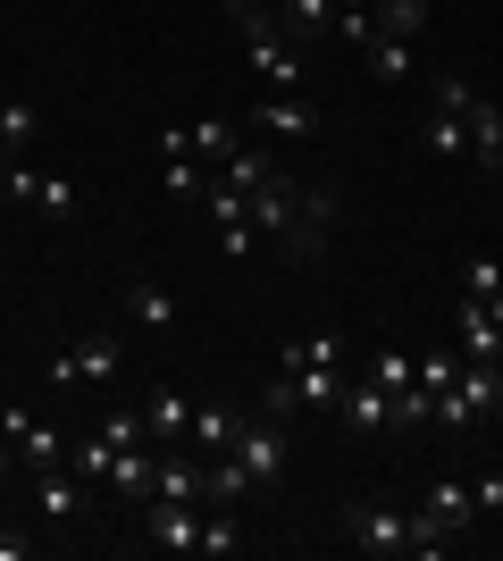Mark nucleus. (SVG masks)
<instances>
[{
  "mask_svg": "<svg viewBox=\"0 0 503 561\" xmlns=\"http://www.w3.org/2000/svg\"><path fill=\"white\" fill-rule=\"evenodd\" d=\"M277 377L302 394V411H335V402H344V386H353V369H344V344H335L328 328H319V335H294L286 360H277Z\"/></svg>",
  "mask_w": 503,
  "mask_h": 561,
  "instance_id": "1",
  "label": "nucleus"
},
{
  "mask_svg": "<svg viewBox=\"0 0 503 561\" xmlns=\"http://www.w3.org/2000/svg\"><path fill=\"white\" fill-rule=\"evenodd\" d=\"M227 461H243V478H252V486H277V478H286V461H294L286 420H268V411H243V427H236V445H227Z\"/></svg>",
  "mask_w": 503,
  "mask_h": 561,
  "instance_id": "2",
  "label": "nucleus"
},
{
  "mask_svg": "<svg viewBox=\"0 0 503 561\" xmlns=\"http://www.w3.org/2000/svg\"><path fill=\"white\" fill-rule=\"evenodd\" d=\"M344 537H353L361 553L411 561V512H395V503H344Z\"/></svg>",
  "mask_w": 503,
  "mask_h": 561,
  "instance_id": "3",
  "label": "nucleus"
},
{
  "mask_svg": "<svg viewBox=\"0 0 503 561\" xmlns=\"http://www.w3.org/2000/svg\"><path fill=\"white\" fill-rule=\"evenodd\" d=\"M335 420H344V436H353V445H378V436H395V394H386V386H369V377L353 369V386H344V402H335Z\"/></svg>",
  "mask_w": 503,
  "mask_h": 561,
  "instance_id": "4",
  "label": "nucleus"
},
{
  "mask_svg": "<svg viewBox=\"0 0 503 561\" xmlns=\"http://www.w3.org/2000/svg\"><path fill=\"white\" fill-rule=\"evenodd\" d=\"M135 519H144V545H160V553H193L202 545V503L151 494V503H135Z\"/></svg>",
  "mask_w": 503,
  "mask_h": 561,
  "instance_id": "5",
  "label": "nucleus"
},
{
  "mask_svg": "<svg viewBox=\"0 0 503 561\" xmlns=\"http://www.w3.org/2000/svg\"><path fill=\"white\" fill-rule=\"evenodd\" d=\"M328 227H335V193L302 185V193H294V227H286L277 252H286V260H319V252H328Z\"/></svg>",
  "mask_w": 503,
  "mask_h": 561,
  "instance_id": "6",
  "label": "nucleus"
},
{
  "mask_svg": "<svg viewBox=\"0 0 503 561\" xmlns=\"http://www.w3.org/2000/svg\"><path fill=\"white\" fill-rule=\"evenodd\" d=\"M110 377H118V335H76L68 352H59V360H50V386H110Z\"/></svg>",
  "mask_w": 503,
  "mask_h": 561,
  "instance_id": "7",
  "label": "nucleus"
},
{
  "mask_svg": "<svg viewBox=\"0 0 503 561\" xmlns=\"http://www.w3.org/2000/svg\"><path fill=\"white\" fill-rule=\"evenodd\" d=\"M0 436H9V453H18V461H34V469H59V461H68V436H59V427H43L34 411H18V402H0Z\"/></svg>",
  "mask_w": 503,
  "mask_h": 561,
  "instance_id": "8",
  "label": "nucleus"
},
{
  "mask_svg": "<svg viewBox=\"0 0 503 561\" xmlns=\"http://www.w3.org/2000/svg\"><path fill=\"white\" fill-rule=\"evenodd\" d=\"M43 519L50 528H84V519H93V478H76L68 461L43 469Z\"/></svg>",
  "mask_w": 503,
  "mask_h": 561,
  "instance_id": "9",
  "label": "nucleus"
},
{
  "mask_svg": "<svg viewBox=\"0 0 503 561\" xmlns=\"http://www.w3.org/2000/svg\"><path fill=\"white\" fill-rule=\"evenodd\" d=\"M311 126H319L311 93H261L252 101V135H311Z\"/></svg>",
  "mask_w": 503,
  "mask_h": 561,
  "instance_id": "10",
  "label": "nucleus"
},
{
  "mask_svg": "<svg viewBox=\"0 0 503 561\" xmlns=\"http://www.w3.org/2000/svg\"><path fill=\"white\" fill-rule=\"evenodd\" d=\"M454 335H461V360H495V352H503V328H495V310H487L479 302V294H461V302H454Z\"/></svg>",
  "mask_w": 503,
  "mask_h": 561,
  "instance_id": "11",
  "label": "nucleus"
},
{
  "mask_svg": "<svg viewBox=\"0 0 503 561\" xmlns=\"http://www.w3.org/2000/svg\"><path fill=\"white\" fill-rule=\"evenodd\" d=\"M294 193H302V185H294V176H277V168L252 185V227H261L268 243H286V227H294Z\"/></svg>",
  "mask_w": 503,
  "mask_h": 561,
  "instance_id": "12",
  "label": "nucleus"
},
{
  "mask_svg": "<svg viewBox=\"0 0 503 561\" xmlns=\"http://www.w3.org/2000/svg\"><path fill=\"white\" fill-rule=\"evenodd\" d=\"M236 427H243V411H236V402H193V427H185V445L202 453V461H218V453L236 445Z\"/></svg>",
  "mask_w": 503,
  "mask_h": 561,
  "instance_id": "13",
  "label": "nucleus"
},
{
  "mask_svg": "<svg viewBox=\"0 0 503 561\" xmlns=\"http://www.w3.org/2000/svg\"><path fill=\"white\" fill-rule=\"evenodd\" d=\"M126 319H135V328H151V335H168L176 319H185V302H176L160 277H135V285H126Z\"/></svg>",
  "mask_w": 503,
  "mask_h": 561,
  "instance_id": "14",
  "label": "nucleus"
},
{
  "mask_svg": "<svg viewBox=\"0 0 503 561\" xmlns=\"http://www.w3.org/2000/svg\"><path fill=\"white\" fill-rule=\"evenodd\" d=\"M268 18H277V34H286V43L311 50L319 34H335V0H277Z\"/></svg>",
  "mask_w": 503,
  "mask_h": 561,
  "instance_id": "15",
  "label": "nucleus"
},
{
  "mask_svg": "<svg viewBox=\"0 0 503 561\" xmlns=\"http://www.w3.org/2000/svg\"><path fill=\"white\" fill-rule=\"evenodd\" d=\"M470 110H479V101H470ZM420 151H428V160H470V117H461V110H428Z\"/></svg>",
  "mask_w": 503,
  "mask_h": 561,
  "instance_id": "16",
  "label": "nucleus"
},
{
  "mask_svg": "<svg viewBox=\"0 0 503 561\" xmlns=\"http://www.w3.org/2000/svg\"><path fill=\"white\" fill-rule=\"evenodd\" d=\"M243 519H236V503H202V545H193V553L202 561H227V553H243Z\"/></svg>",
  "mask_w": 503,
  "mask_h": 561,
  "instance_id": "17",
  "label": "nucleus"
},
{
  "mask_svg": "<svg viewBox=\"0 0 503 561\" xmlns=\"http://www.w3.org/2000/svg\"><path fill=\"white\" fill-rule=\"evenodd\" d=\"M144 427H151V445H185V427H193V402L176 394V386H160V394L144 402Z\"/></svg>",
  "mask_w": 503,
  "mask_h": 561,
  "instance_id": "18",
  "label": "nucleus"
},
{
  "mask_svg": "<svg viewBox=\"0 0 503 561\" xmlns=\"http://www.w3.org/2000/svg\"><path fill=\"white\" fill-rule=\"evenodd\" d=\"M420 512H436L454 537H470V528H479V503H470V486H454V478H436V486L420 494Z\"/></svg>",
  "mask_w": 503,
  "mask_h": 561,
  "instance_id": "19",
  "label": "nucleus"
},
{
  "mask_svg": "<svg viewBox=\"0 0 503 561\" xmlns=\"http://www.w3.org/2000/svg\"><path fill=\"white\" fill-rule=\"evenodd\" d=\"M470 168H487V176L503 168V110L487 93H479V110H470Z\"/></svg>",
  "mask_w": 503,
  "mask_h": 561,
  "instance_id": "20",
  "label": "nucleus"
},
{
  "mask_svg": "<svg viewBox=\"0 0 503 561\" xmlns=\"http://www.w3.org/2000/svg\"><path fill=\"white\" fill-rule=\"evenodd\" d=\"M369 18H378V34H395V43H420L428 34V0H369Z\"/></svg>",
  "mask_w": 503,
  "mask_h": 561,
  "instance_id": "21",
  "label": "nucleus"
},
{
  "mask_svg": "<svg viewBox=\"0 0 503 561\" xmlns=\"http://www.w3.org/2000/svg\"><path fill=\"white\" fill-rule=\"evenodd\" d=\"M193 210L210 218V227H236V218H252V193H243V185H227V176L210 168V185H202V202H193Z\"/></svg>",
  "mask_w": 503,
  "mask_h": 561,
  "instance_id": "22",
  "label": "nucleus"
},
{
  "mask_svg": "<svg viewBox=\"0 0 503 561\" xmlns=\"http://www.w3.org/2000/svg\"><path fill=\"white\" fill-rule=\"evenodd\" d=\"M151 453L135 445V453H118V461H110V478H101V486H118V503H151Z\"/></svg>",
  "mask_w": 503,
  "mask_h": 561,
  "instance_id": "23",
  "label": "nucleus"
},
{
  "mask_svg": "<svg viewBox=\"0 0 503 561\" xmlns=\"http://www.w3.org/2000/svg\"><path fill=\"white\" fill-rule=\"evenodd\" d=\"M185 142H193V160H202V168H218L227 151H236V117H193Z\"/></svg>",
  "mask_w": 503,
  "mask_h": 561,
  "instance_id": "24",
  "label": "nucleus"
},
{
  "mask_svg": "<svg viewBox=\"0 0 503 561\" xmlns=\"http://www.w3.org/2000/svg\"><path fill=\"white\" fill-rule=\"evenodd\" d=\"M361 59H369V76H378V84H403V76H411V43H395V34H369V43H361Z\"/></svg>",
  "mask_w": 503,
  "mask_h": 561,
  "instance_id": "25",
  "label": "nucleus"
},
{
  "mask_svg": "<svg viewBox=\"0 0 503 561\" xmlns=\"http://www.w3.org/2000/svg\"><path fill=\"white\" fill-rule=\"evenodd\" d=\"M454 369H461V352H411V386L428 394V411H436V394L454 386Z\"/></svg>",
  "mask_w": 503,
  "mask_h": 561,
  "instance_id": "26",
  "label": "nucleus"
},
{
  "mask_svg": "<svg viewBox=\"0 0 503 561\" xmlns=\"http://www.w3.org/2000/svg\"><path fill=\"white\" fill-rule=\"evenodd\" d=\"M361 377H369V386H386V394H411V352H369V360H361Z\"/></svg>",
  "mask_w": 503,
  "mask_h": 561,
  "instance_id": "27",
  "label": "nucleus"
},
{
  "mask_svg": "<svg viewBox=\"0 0 503 561\" xmlns=\"http://www.w3.org/2000/svg\"><path fill=\"white\" fill-rule=\"evenodd\" d=\"M243 494H252L243 461H227V453H218V461H210V486H202V503H243Z\"/></svg>",
  "mask_w": 503,
  "mask_h": 561,
  "instance_id": "28",
  "label": "nucleus"
},
{
  "mask_svg": "<svg viewBox=\"0 0 503 561\" xmlns=\"http://www.w3.org/2000/svg\"><path fill=\"white\" fill-rule=\"evenodd\" d=\"M34 210L43 218H76V185L68 176H34Z\"/></svg>",
  "mask_w": 503,
  "mask_h": 561,
  "instance_id": "29",
  "label": "nucleus"
},
{
  "mask_svg": "<svg viewBox=\"0 0 503 561\" xmlns=\"http://www.w3.org/2000/svg\"><path fill=\"white\" fill-rule=\"evenodd\" d=\"M25 135H34V110H25V101H0V151H18Z\"/></svg>",
  "mask_w": 503,
  "mask_h": 561,
  "instance_id": "30",
  "label": "nucleus"
},
{
  "mask_svg": "<svg viewBox=\"0 0 503 561\" xmlns=\"http://www.w3.org/2000/svg\"><path fill=\"white\" fill-rule=\"evenodd\" d=\"M101 436H110V445H118V453H135V445H151V427H144V411H118V420L101 427Z\"/></svg>",
  "mask_w": 503,
  "mask_h": 561,
  "instance_id": "31",
  "label": "nucleus"
},
{
  "mask_svg": "<svg viewBox=\"0 0 503 561\" xmlns=\"http://www.w3.org/2000/svg\"><path fill=\"white\" fill-rule=\"evenodd\" d=\"M252 234H261V227H252V218H236V227H210V243H218L227 260H252Z\"/></svg>",
  "mask_w": 503,
  "mask_h": 561,
  "instance_id": "32",
  "label": "nucleus"
},
{
  "mask_svg": "<svg viewBox=\"0 0 503 561\" xmlns=\"http://www.w3.org/2000/svg\"><path fill=\"white\" fill-rule=\"evenodd\" d=\"M252 411H268V420H294V411H302V394H294L286 377H268V394L252 402Z\"/></svg>",
  "mask_w": 503,
  "mask_h": 561,
  "instance_id": "33",
  "label": "nucleus"
},
{
  "mask_svg": "<svg viewBox=\"0 0 503 561\" xmlns=\"http://www.w3.org/2000/svg\"><path fill=\"white\" fill-rule=\"evenodd\" d=\"M503 285V260H470V268H461V294H495Z\"/></svg>",
  "mask_w": 503,
  "mask_h": 561,
  "instance_id": "34",
  "label": "nucleus"
},
{
  "mask_svg": "<svg viewBox=\"0 0 503 561\" xmlns=\"http://www.w3.org/2000/svg\"><path fill=\"white\" fill-rule=\"evenodd\" d=\"M470 503H479V519H495V512H503V469H487L479 486H470Z\"/></svg>",
  "mask_w": 503,
  "mask_h": 561,
  "instance_id": "35",
  "label": "nucleus"
},
{
  "mask_svg": "<svg viewBox=\"0 0 503 561\" xmlns=\"http://www.w3.org/2000/svg\"><path fill=\"white\" fill-rule=\"evenodd\" d=\"M25 553H34V545H25V537H9V528H0V561H25Z\"/></svg>",
  "mask_w": 503,
  "mask_h": 561,
  "instance_id": "36",
  "label": "nucleus"
},
{
  "mask_svg": "<svg viewBox=\"0 0 503 561\" xmlns=\"http://www.w3.org/2000/svg\"><path fill=\"white\" fill-rule=\"evenodd\" d=\"M252 9H268V0H227V18H252Z\"/></svg>",
  "mask_w": 503,
  "mask_h": 561,
  "instance_id": "37",
  "label": "nucleus"
},
{
  "mask_svg": "<svg viewBox=\"0 0 503 561\" xmlns=\"http://www.w3.org/2000/svg\"><path fill=\"white\" fill-rule=\"evenodd\" d=\"M9 469H18V453H9V436H0V478H9Z\"/></svg>",
  "mask_w": 503,
  "mask_h": 561,
  "instance_id": "38",
  "label": "nucleus"
},
{
  "mask_svg": "<svg viewBox=\"0 0 503 561\" xmlns=\"http://www.w3.org/2000/svg\"><path fill=\"white\" fill-rule=\"evenodd\" d=\"M335 9H369V0H335Z\"/></svg>",
  "mask_w": 503,
  "mask_h": 561,
  "instance_id": "39",
  "label": "nucleus"
},
{
  "mask_svg": "<svg viewBox=\"0 0 503 561\" xmlns=\"http://www.w3.org/2000/svg\"><path fill=\"white\" fill-rule=\"evenodd\" d=\"M495 386H503V352H495Z\"/></svg>",
  "mask_w": 503,
  "mask_h": 561,
  "instance_id": "40",
  "label": "nucleus"
},
{
  "mask_svg": "<svg viewBox=\"0 0 503 561\" xmlns=\"http://www.w3.org/2000/svg\"><path fill=\"white\" fill-rule=\"evenodd\" d=\"M0 528H9V512H0Z\"/></svg>",
  "mask_w": 503,
  "mask_h": 561,
  "instance_id": "41",
  "label": "nucleus"
}]
</instances>
